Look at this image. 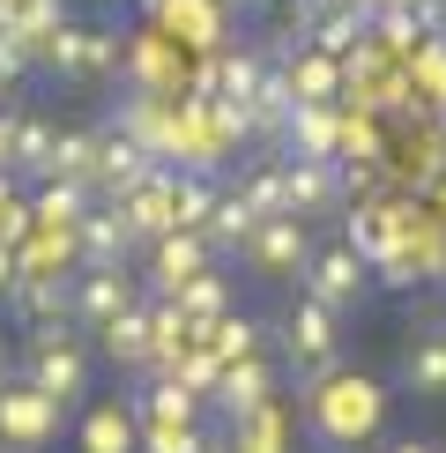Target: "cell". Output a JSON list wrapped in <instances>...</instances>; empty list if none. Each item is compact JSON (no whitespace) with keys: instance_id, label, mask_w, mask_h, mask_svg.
<instances>
[{"instance_id":"4fadbf2b","label":"cell","mask_w":446,"mask_h":453,"mask_svg":"<svg viewBox=\"0 0 446 453\" xmlns=\"http://www.w3.org/2000/svg\"><path fill=\"white\" fill-rule=\"evenodd\" d=\"M127 245H135V231H127L119 209H89L74 223V268H119Z\"/></svg>"},{"instance_id":"e0dca14e","label":"cell","mask_w":446,"mask_h":453,"mask_svg":"<svg viewBox=\"0 0 446 453\" xmlns=\"http://www.w3.org/2000/svg\"><path fill=\"white\" fill-rule=\"evenodd\" d=\"M268 387H275V372L260 365V357H238V365H223V372H216V387H209V394L223 402V417L238 424V417H253V409H268Z\"/></svg>"},{"instance_id":"9a60e30c","label":"cell","mask_w":446,"mask_h":453,"mask_svg":"<svg viewBox=\"0 0 446 453\" xmlns=\"http://www.w3.org/2000/svg\"><path fill=\"white\" fill-rule=\"evenodd\" d=\"M164 305H172V312H179V319H186V327H194V334H209L216 319L231 312V275H216V268H201V275H186L179 290L164 297Z\"/></svg>"},{"instance_id":"7a4b0ae2","label":"cell","mask_w":446,"mask_h":453,"mask_svg":"<svg viewBox=\"0 0 446 453\" xmlns=\"http://www.w3.org/2000/svg\"><path fill=\"white\" fill-rule=\"evenodd\" d=\"M30 387L52 394L60 409L89 394V349L74 342V327H30Z\"/></svg>"},{"instance_id":"5bb4252c","label":"cell","mask_w":446,"mask_h":453,"mask_svg":"<svg viewBox=\"0 0 446 453\" xmlns=\"http://www.w3.org/2000/svg\"><path fill=\"white\" fill-rule=\"evenodd\" d=\"M74 446H82V453H142L135 402H97L82 424H74Z\"/></svg>"},{"instance_id":"52a82bcc","label":"cell","mask_w":446,"mask_h":453,"mask_svg":"<svg viewBox=\"0 0 446 453\" xmlns=\"http://www.w3.org/2000/svg\"><path fill=\"white\" fill-rule=\"evenodd\" d=\"M246 260H253V275H305V260H312L305 216H260L246 238Z\"/></svg>"},{"instance_id":"44dd1931","label":"cell","mask_w":446,"mask_h":453,"mask_svg":"<svg viewBox=\"0 0 446 453\" xmlns=\"http://www.w3.org/2000/svg\"><path fill=\"white\" fill-rule=\"evenodd\" d=\"M201 417V394H186L172 372H157V387L135 402V424H194Z\"/></svg>"},{"instance_id":"f546056e","label":"cell","mask_w":446,"mask_h":453,"mask_svg":"<svg viewBox=\"0 0 446 453\" xmlns=\"http://www.w3.org/2000/svg\"><path fill=\"white\" fill-rule=\"evenodd\" d=\"M238 201H246L253 216H290V209H283V164H260V172L246 179V194H238Z\"/></svg>"},{"instance_id":"ba28073f","label":"cell","mask_w":446,"mask_h":453,"mask_svg":"<svg viewBox=\"0 0 446 453\" xmlns=\"http://www.w3.org/2000/svg\"><path fill=\"white\" fill-rule=\"evenodd\" d=\"M365 282H372V268L350 245H312V260H305V297H320L327 312H342V305H358L365 297Z\"/></svg>"},{"instance_id":"d6a6232c","label":"cell","mask_w":446,"mask_h":453,"mask_svg":"<svg viewBox=\"0 0 446 453\" xmlns=\"http://www.w3.org/2000/svg\"><path fill=\"white\" fill-rule=\"evenodd\" d=\"M0 387H8V349H0Z\"/></svg>"},{"instance_id":"cb8c5ba5","label":"cell","mask_w":446,"mask_h":453,"mask_svg":"<svg viewBox=\"0 0 446 453\" xmlns=\"http://www.w3.org/2000/svg\"><path fill=\"white\" fill-rule=\"evenodd\" d=\"M253 223H260V216H253L238 194H216L209 223H201V238H209V253H216V245H246V238H253Z\"/></svg>"},{"instance_id":"5b68a950","label":"cell","mask_w":446,"mask_h":453,"mask_svg":"<svg viewBox=\"0 0 446 453\" xmlns=\"http://www.w3.org/2000/svg\"><path fill=\"white\" fill-rule=\"evenodd\" d=\"M52 431H60V402H52V394H37L30 380L23 387H0V446L8 453H37L52 439Z\"/></svg>"},{"instance_id":"6da1fadb","label":"cell","mask_w":446,"mask_h":453,"mask_svg":"<svg viewBox=\"0 0 446 453\" xmlns=\"http://www.w3.org/2000/svg\"><path fill=\"white\" fill-rule=\"evenodd\" d=\"M380 417H387V394L365 372H327V380L305 387V424L320 446H358L380 431Z\"/></svg>"},{"instance_id":"e575fe53","label":"cell","mask_w":446,"mask_h":453,"mask_svg":"<svg viewBox=\"0 0 446 453\" xmlns=\"http://www.w3.org/2000/svg\"><path fill=\"white\" fill-rule=\"evenodd\" d=\"M439 342H446V334H439Z\"/></svg>"},{"instance_id":"277c9868","label":"cell","mask_w":446,"mask_h":453,"mask_svg":"<svg viewBox=\"0 0 446 453\" xmlns=\"http://www.w3.org/2000/svg\"><path fill=\"white\" fill-rule=\"evenodd\" d=\"M127 305H135V275H127V268H74L67 275V319H74V327L97 334L104 319H119Z\"/></svg>"},{"instance_id":"9c48e42d","label":"cell","mask_w":446,"mask_h":453,"mask_svg":"<svg viewBox=\"0 0 446 453\" xmlns=\"http://www.w3.org/2000/svg\"><path fill=\"white\" fill-rule=\"evenodd\" d=\"M283 157H305V164H342V104H290L283 119Z\"/></svg>"},{"instance_id":"d4e9b609","label":"cell","mask_w":446,"mask_h":453,"mask_svg":"<svg viewBox=\"0 0 446 453\" xmlns=\"http://www.w3.org/2000/svg\"><path fill=\"white\" fill-rule=\"evenodd\" d=\"M260 74H268V60H253V52H231V60H216V104H253Z\"/></svg>"},{"instance_id":"ac0fdd59","label":"cell","mask_w":446,"mask_h":453,"mask_svg":"<svg viewBox=\"0 0 446 453\" xmlns=\"http://www.w3.org/2000/svg\"><path fill=\"white\" fill-rule=\"evenodd\" d=\"M89 201H97V194H89L82 179H45L30 194V223H45V231H74V223L89 216Z\"/></svg>"},{"instance_id":"d6986e66","label":"cell","mask_w":446,"mask_h":453,"mask_svg":"<svg viewBox=\"0 0 446 453\" xmlns=\"http://www.w3.org/2000/svg\"><path fill=\"white\" fill-rule=\"evenodd\" d=\"M149 164H157V157H149L142 142H127V134H104V142H97V172H89V186H104V194L119 201L127 186H135V179L149 172Z\"/></svg>"},{"instance_id":"f1b7e54d","label":"cell","mask_w":446,"mask_h":453,"mask_svg":"<svg viewBox=\"0 0 446 453\" xmlns=\"http://www.w3.org/2000/svg\"><path fill=\"white\" fill-rule=\"evenodd\" d=\"M142 453H209L201 424H142Z\"/></svg>"},{"instance_id":"603a6c76","label":"cell","mask_w":446,"mask_h":453,"mask_svg":"<svg viewBox=\"0 0 446 453\" xmlns=\"http://www.w3.org/2000/svg\"><path fill=\"white\" fill-rule=\"evenodd\" d=\"M45 164H52V119H37V111H15L8 172H37V179H45Z\"/></svg>"},{"instance_id":"3957f363","label":"cell","mask_w":446,"mask_h":453,"mask_svg":"<svg viewBox=\"0 0 446 453\" xmlns=\"http://www.w3.org/2000/svg\"><path fill=\"white\" fill-rule=\"evenodd\" d=\"M334 319L342 312H327L320 297H297V312H290V365L305 372V387L312 380H327V372H342V334H334Z\"/></svg>"},{"instance_id":"8fae6325","label":"cell","mask_w":446,"mask_h":453,"mask_svg":"<svg viewBox=\"0 0 446 453\" xmlns=\"http://www.w3.org/2000/svg\"><path fill=\"white\" fill-rule=\"evenodd\" d=\"M342 201V164H305V157H283V209L290 216H327Z\"/></svg>"},{"instance_id":"8992f818","label":"cell","mask_w":446,"mask_h":453,"mask_svg":"<svg viewBox=\"0 0 446 453\" xmlns=\"http://www.w3.org/2000/svg\"><path fill=\"white\" fill-rule=\"evenodd\" d=\"M52 74H74V82H89V74H112L119 67V37H104V30H89V23H60L45 37V52H37Z\"/></svg>"},{"instance_id":"484cf974","label":"cell","mask_w":446,"mask_h":453,"mask_svg":"<svg viewBox=\"0 0 446 453\" xmlns=\"http://www.w3.org/2000/svg\"><path fill=\"white\" fill-rule=\"evenodd\" d=\"M402 380H409V394H446V342L439 334H424V342L402 357Z\"/></svg>"},{"instance_id":"7c38bea8","label":"cell","mask_w":446,"mask_h":453,"mask_svg":"<svg viewBox=\"0 0 446 453\" xmlns=\"http://www.w3.org/2000/svg\"><path fill=\"white\" fill-rule=\"evenodd\" d=\"M209 268V238L201 231H164V238H149V282H157V297H172L186 275H201Z\"/></svg>"},{"instance_id":"83f0119b","label":"cell","mask_w":446,"mask_h":453,"mask_svg":"<svg viewBox=\"0 0 446 453\" xmlns=\"http://www.w3.org/2000/svg\"><path fill=\"white\" fill-rule=\"evenodd\" d=\"M365 37V15H350V8H327L320 23H312V52H327V60H350V45Z\"/></svg>"},{"instance_id":"30bf717a","label":"cell","mask_w":446,"mask_h":453,"mask_svg":"<svg viewBox=\"0 0 446 453\" xmlns=\"http://www.w3.org/2000/svg\"><path fill=\"white\" fill-rule=\"evenodd\" d=\"M172 186H179L172 164H149V172L127 186L112 209L127 216V231H135V238H164V231H172Z\"/></svg>"},{"instance_id":"4dcf8cb0","label":"cell","mask_w":446,"mask_h":453,"mask_svg":"<svg viewBox=\"0 0 446 453\" xmlns=\"http://www.w3.org/2000/svg\"><path fill=\"white\" fill-rule=\"evenodd\" d=\"M8 290H15V253L0 245V297H8Z\"/></svg>"},{"instance_id":"4316f807","label":"cell","mask_w":446,"mask_h":453,"mask_svg":"<svg viewBox=\"0 0 446 453\" xmlns=\"http://www.w3.org/2000/svg\"><path fill=\"white\" fill-rule=\"evenodd\" d=\"M201 342H209V357H216V365H238V357H253V342H260V327H253L246 312H223L216 327L201 334Z\"/></svg>"},{"instance_id":"2e32d148","label":"cell","mask_w":446,"mask_h":453,"mask_svg":"<svg viewBox=\"0 0 446 453\" xmlns=\"http://www.w3.org/2000/svg\"><path fill=\"white\" fill-rule=\"evenodd\" d=\"M8 305H15V319H23V334L30 327H74L67 319V275H15Z\"/></svg>"},{"instance_id":"7402d4cb","label":"cell","mask_w":446,"mask_h":453,"mask_svg":"<svg viewBox=\"0 0 446 453\" xmlns=\"http://www.w3.org/2000/svg\"><path fill=\"white\" fill-rule=\"evenodd\" d=\"M74 268V231H45L37 223L30 245H15V275H67Z\"/></svg>"},{"instance_id":"1f68e13d","label":"cell","mask_w":446,"mask_h":453,"mask_svg":"<svg viewBox=\"0 0 446 453\" xmlns=\"http://www.w3.org/2000/svg\"><path fill=\"white\" fill-rule=\"evenodd\" d=\"M8 149H15V119H0V172H8Z\"/></svg>"},{"instance_id":"836d02e7","label":"cell","mask_w":446,"mask_h":453,"mask_svg":"<svg viewBox=\"0 0 446 453\" xmlns=\"http://www.w3.org/2000/svg\"><path fill=\"white\" fill-rule=\"evenodd\" d=\"M395 453H432V446H395Z\"/></svg>"},{"instance_id":"ffe728a7","label":"cell","mask_w":446,"mask_h":453,"mask_svg":"<svg viewBox=\"0 0 446 453\" xmlns=\"http://www.w3.org/2000/svg\"><path fill=\"white\" fill-rule=\"evenodd\" d=\"M97 349L112 357V365L149 372V305H127L119 319H104V327H97Z\"/></svg>"}]
</instances>
